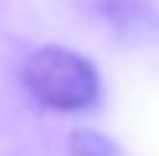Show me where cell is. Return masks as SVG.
Returning a JSON list of instances; mask_svg holds the SVG:
<instances>
[{
    "label": "cell",
    "instance_id": "obj_1",
    "mask_svg": "<svg viewBox=\"0 0 159 156\" xmlns=\"http://www.w3.org/2000/svg\"><path fill=\"white\" fill-rule=\"evenodd\" d=\"M23 85L52 111H91L101 101V75L84 55L65 46H39L23 62Z\"/></svg>",
    "mask_w": 159,
    "mask_h": 156
},
{
    "label": "cell",
    "instance_id": "obj_2",
    "mask_svg": "<svg viewBox=\"0 0 159 156\" xmlns=\"http://www.w3.org/2000/svg\"><path fill=\"white\" fill-rule=\"evenodd\" d=\"M68 156H124V150L107 133L91 130V127H78L68 133Z\"/></svg>",
    "mask_w": 159,
    "mask_h": 156
}]
</instances>
